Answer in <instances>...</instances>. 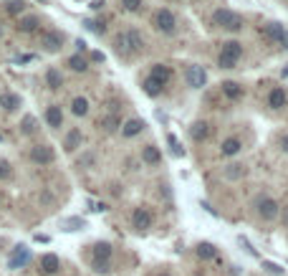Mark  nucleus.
Listing matches in <instances>:
<instances>
[{
    "label": "nucleus",
    "mask_w": 288,
    "mask_h": 276,
    "mask_svg": "<svg viewBox=\"0 0 288 276\" xmlns=\"http://www.w3.org/2000/svg\"><path fill=\"white\" fill-rule=\"evenodd\" d=\"M283 33H286V31L281 28V23H271V26H268V36H271L273 41H281L283 38Z\"/></svg>",
    "instance_id": "28"
},
{
    "label": "nucleus",
    "mask_w": 288,
    "mask_h": 276,
    "mask_svg": "<svg viewBox=\"0 0 288 276\" xmlns=\"http://www.w3.org/2000/svg\"><path fill=\"white\" fill-rule=\"evenodd\" d=\"M61 43H63V38H61V33H56V31H51V33H46V36H43V46H46V51H58V48H61Z\"/></svg>",
    "instance_id": "14"
},
{
    "label": "nucleus",
    "mask_w": 288,
    "mask_h": 276,
    "mask_svg": "<svg viewBox=\"0 0 288 276\" xmlns=\"http://www.w3.org/2000/svg\"><path fill=\"white\" fill-rule=\"evenodd\" d=\"M0 178H3V180L10 178V165H8L5 160H0Z\"/></svg>",
    "instance_id": "35"
},
{
    "label": "nucleus",
    "mask_w": 288,
    "mask_h": 276,
    "mask_svg": "<svg viewBox=\"0 0 288 276\" xmlns=\"http://www.w3.org/2000/svg\"><path fill=\"white\" fill-rule=\"evenodd\" d=\"M18 28H20L23 33H33V31H38V18H23Z\"/></svg>",
    "instance_id": "25"
},
{
    "label": "nucleus",
    "mask_w": 288,
    "mask_h": 276,
    "mask_svg": "<svg viewBox=\"0 0 288 276\" xmlns=\"http://www.w3.org/2000/svg\"><path fill=\"white\" fill-rule=\"evenodd\" d=\"M122 3L126 10H139L142 8V0H122Z\"/></svg>",
    "instance_id": "36"
},
{
    "label": "nucleus",
    "mask_w": 288,
    "mask_h": 276,
    "mask_svg": "<svg viewBox=\"0 0 288 276\" xmlns=\"http://www.w3.org/2000/svg\"><path fill=\"white\" fill-rule=\"evenodd\" d=\"M142 129H144V122H142V119H129V122L124 124L122 132H124V137H134V134H139Z\"/></svg>",
    "instance_id": "15"
},
{
    "label": "nucleus",
    "mask_w": 288,
    "mask_h": 276,
    "mask_svg": "<svg viewBox=\"0 0 288 276\" xmlns=\"http://www.w3.org/2000/svg\"><path fill=\"white\" fill-rule=\"evenodd\" d=\"M28 259H31L28 248H26V246H18V248L13 251V256H10V269H18V266H23Z\"/></svg>",
    "instance_id": "11"
},
{
    "label": "nucleus",
    "mask_w": 288,
    "mask_h": 276,
    "mask_svg": "<svg viewBox=\"0 0 288 276\" xmlns=\"http://www.w3.org/2000/svg\"><path fill=\"white\" fill-rule=\"evenodd\" d=\"M53 150L51 147H46V145H38V147H33L31 150V160L33 162H38V165H48V162H53Z\"/></svg>",
    "instance_id": "7"
},
{
    "label": "nucleus",
    "mask_w": 288,
    "mask_h": 276,
    "mask_svg": "<svg viewBox=\"0 0 288 276\" xmlns=\"http://www.w3.org/2000/svg\"><path fill=\"white\" fill-rule=\"evenodd\" d=\"M212 23L220 26V28H228V31H240L243 28V18L230 13V10H215L212 13Z\"/></svg>",
    "instance_id": "2"
},
{
    "label": "nucleus",
    "mask_w": 288,
    "mask_h": 276,
    "mask_svg": "<svg viewBox=\"0 0 288 276\" xmlns=\"http://www.w3.org/2000/svg\"><path fill=\"white\" fill-rule=\"evenodd\" d=\"M23 8H26V3H23V0H13V3H8V13H10V15L23 13Z\"/></svg>",
    "instance_id": "30"
},
{
    "label": "nucleus",
    "mask_w": 288,
    "mask_h": 276,
    "mask_svg": "<svg viewBox=\"0 0 288 276\" xmlns=\"http://www.w3.org/2000/svg\"><path fill=\"white\" fill-rule=\"evenodd\" d=\"M91 253H94V264H109V261H112V243L99 241Z\"/></svg>",
    "instance_id": "6"
},
{
    "label": "nucleus",
    "mask_w": 288,
    "mask_h": 276,
    "mask_svg": "<svg viewBox=\"0 0 288 276\" xmlns=\"http://www.w3.org/2000/svg\"><path fill=\"white\" fill-rule=\"evenodd\" d=\"M263 269L265 271H273V274H283V269L278 264H271V261H263Z\"/></svg>",
    "instance_id": "34"
},
{
    "label": "nucleus",
    "mask_w": 288,
    "mask_h": 276,
    "mask_svg": "<svg viewBox=\"0 0 288 276\" xmlns=\"http://www.w3.org/2000/svg\"><path fill=\"white\" fill-rule=\"evenodd\" d=\"M46 81H48V86L51 89H61V84H63V76L56 71V69H48V74H46Z\"/></svg>",
    "instance_id": "21"
},
{
    "label": "nucleus",
    "mask_w": 288,
    "mask_h": 276,
    "mask_svg": "<svg viewBox=\"0 0 288 276\" xmlns=\"http://www.w3.org/2000/svg\"><path fill=\"white\" fill-rule=\"evenodd\" d=\"M91 266H94V271H96V274H109V271H112V269H109V264H91Z\"/></svg>",
    "instance_id": "37"
},
{
    "label": "nucleus",
    "mask_w": 288,
    "mask_h": 276,
    "mask_svg": "<svg viewBox=\"0 0 288 276\" xmlns=\"http://www.w3.org/2000/svg\"><path fill=\"white\" fill-rule=\"evenodd\" d=\"M258 215H260L263 221H273V218L278 215V203H276L273 198H263V200L258 203Z\"/></svg>",
    "instance_id": "3"
},
{
    "label": "nucleus",
    "mask_w": 288,
    "mask_h": 276,
    "mask_svg": "<svg viewBox=\"0 0 288 276\" xmlns=\"http://www.w3.org/2000/svg\"><path fill=\"white\" fill-rule=\"evenodd\" d=\"M286 89H273L271 91V96H268V104L273 107V109H281V107H286Z\"/></svg>",
    "instance_id": "13"
},
{
    "label": "nucleus",
    "mask_w": 288,
    "mask_h": 276,
    "mask_svg": "<svg viewBox=\"0 0 288 276\" xmlns=\"http://www.w3.org/2000/svg\"><path fill=\"white\" fill-rule=\"evenodd\" d=\"M69 66H71L74 71H86V61H83L81 56H71V58H69Z\"/></svg>",
    "instance_id": "29"
},
{
    "label": "nucleus",
    "mask_w": 288,
    "mask_h": 276,
    "mask_svg": "<svg viewBox=\"0 0 288 276\" xmlns=\"http://www.w3.org/2000/svg\"><path fill=\"white\" fill-rule=\"evenodd\" d=\"M18 104H20V99H18L15 94H0V107H3V109L13 112V109H15Z\"/></svg>",
    "instance_id": "19"
},
{
    "label": "nucleus",
    "mask_w": 288,
    "mask_h": 276,
    "mask_svg": "<svg viewBox=\"0 0 288 276\" xmlns=\"http://www.w3.org/2000/svg\"><path fill=\"white\" fill-rule=\"evenodd\" d=\"M131 223H134L137 231H147V228H152V213L147 208H137L134 215H131Z\"/></svg>",
    "instance_id": "5"
},
{
    "label": "nucleus",
    "mask_w": 288,
    "mask_h": 276,
    "mask_svg": "<svg viewBox=\"0 0 288 276\" xmlns=\"http://www.w3.org/2000/svg\"><path fill=\"white\" fill-rule=\"evenodd\" d=\"M157 276H169V274H157Z\"/></svg>",
    "instance_id": "43"
},
{
    "label": "nucleus",
    "mask_w": 288,
    "mask_h": 276,
    "mask_svg": "<svg viewBox=\"0 0 288 276\" xmlns=\"http://www.w3.org/2000/svg\"><path fill=\"white\" fill-rule=\"evenodd\" d=\"M243 175V165H230L228 170H225V178L228 180H233V178H240Z\"/></svg>",
    "instance_id": "31"
},
{
    "label": "nucleus",
    "mask_w": 288,
    "mask_h": 276,
    "mask_svg": "<svg viewBox=\"0 0 288 276\" xmlns=\"http://www.w3.org/2000/svg\"><path fill=\"white\" fill-rule=\"evenodd\" d=\"M281 43H283V46L288 48V33H283V38H281Z\"/></svg>",
    "instance_id": "41"
},
{
    "label": "nucleus",
    "mask_w": 288,
    "mask_h": 276,
    "mask_svg": "<svg viewBox=\"0 0 288 276\" xmlns=\"http://www.w3.org/2000/svg\"><path fill=\"white\" fill-rule=\"evenodd\" d=\"M117 48H119L122 53L126 51V48H129V46H126V38H124V33H122V36H117Z\"/></svg>",
    "instance_id": "39"
},
{
    "label": "nucleus",
    "mask_w": 288,
    "mask_h": 276,
    "mask_svg": "<svg viewBox=\"0 0 288 276\" xmlns=\"http://www.w3.org/2000/svg\"><path fill=\"white\" fill-rule=\"evenodd\" d=\"M169 76H172V69H169V66H165V64H157V66H152V74H149V79L160 81V84L165 86L167 81H169Z\"/></svg>",
    "instance_id": "9"
},
{
    "label": "nucleus",
    "mask_w": 288,
    "mask_h": 276,
    "mask_svg": "<svg viewBox=\"0 0 288 276\" xmlns=\"http://www.w3.org/2000/svg\"><path fill=\"white\" fill-rule=\"evenodd\" d=\"M79 145H81V132H79V129H71V134L66 137V150L71 152V150H76Z\"/></svg>",
    "instance_id": "24"
},
{
    "label": "nucleus",
    "mask_w": 288,
    "mask_h": 276,
    "mask_svg": "<svg viewBox=\"0 0 288 276\" xmlns=\"http://www.w3.org/2000/svg\"><path fill=\"white\" fill-rule=\"evenodd\" d=\"M23 132H26V134L36 132V119H33V117H26V119H23Z\"/></svg>",
    "instance_id": "32"
},
{
    "label": "nucleus",
    "mask_w": 288,
    "mask_h": 276,
    "mask_svg": "<svg viewBox=\"0 0 288 276\" xmlns=\"http://www.w3.org/2000/svg\"><path fill=\"white\" fill-rule=\"evenodd\" d=\"M223 91H225V96H230V99H240V96H243V89H240V84H235V81H225V84H223Z\"/></svg>",
    "instance_id": "17"
},
{
    "label": "nucleus",
    "mask_w": 288,
    "mask_h": 276,
    "mask_svg": "<svg viewBox=\"0 0 288 276\" xmlns=\"http://www.w3.org/2000/svg\"><path fill=\"white\" fill-rule=\"evenodd\" d=\"M58 266H61V261H58V256H53V253H46L41 259L43 274H58Z\"/></svg>",
    "instance_id": "10"
},
{
    "label": "nucleus",
    "mask_w": 288,
    "mask_h": 276,
    "mask_svg": "<svg viewBox=\"0 0 288 276\" xmlns=\"http://www.w3.org/2000/svg\"><path fill=\"white\" fill-rule=\"evenodd\" d=\"M240 150V142L238 140H225L223 142V155H235Z\"/></svg>",
    "instance_id": "27"
},
{
    "label": "nucleus",
    "mask_w": 288,
    "mask_h": 276,
    "mask_svg": "<svg viewBox=\"0 0 288 276\" xmlns=\"http://www.w3.org/2000/svg\"><path fill=\"white\" fill-rule=\"evenodd\" d=\"M187 81H190V86H195V89L205 86V81H207L205 69H203V66H190V69H187Z\"/></svg>",
    "instance_id": "8"
},
{
    "label": "nucleus",
    "mask_w": 288,
    "mask_h": 276,
    "mask_svg": "<svg viewBox=\"0 0 288 276\" xmlns=\"http://www.w3.org/2000/svg\"><path fill=\"white\" fill-rule=\"evenodd\" d=\"M124 38H126V46H129V48H134V51H139V48L144 46V41H142V36H139V31H126V33H124Z\"/></svg>",
    "instance_id": "18"
},
{
    "label": "nucleus",
    "mask_w": 288,
    "mask_h": 276,
    "mask_svg": "<svg viewBox=\"0 0 288 276\" xmlns=\"http://www.w3.org/2000/svg\"><path fill=\"white\" fill-rule=\"evenodd\" d=\"M46 122H48L51 127H61V122H63L61 109H58V107H48V109H46Z\"/></svg>",
    "instance_id": "16"
},
{
    "label": "nucleus",
    "mask_w": 288,
    "mask_h": 276,
    "mask_svg": "<svg viewBox=\"0 0 288 276\" xmlns=\"http://www.w3.org/2000/svg\"><path fill=\"white\" fill-rule=\"evenodd\" d=\"M160 160H162V155H160V150H157L154 145L144 147V162H149V165H157Z\"/></svg>",
    "instance_id": "22"
},
{
    "label": "nucleus",
    "mask_w": 288,
    "mask_h": 276,
    "mask_svg": "<svg viewBox=\"0 0 288 276\" xmlns=\"http://www.w3.org/2000/svg\"><path fill=\"white\" fill-rule=\"evenodd\" d=\"M283 223L288 226V208H286V213H283Z\"/></svg>",
    "instance_id": "42"
},
{
    "label": "nucleus",
    "mask_w": 288,
    "mask_h": 276,
    "mask_svg": "<svg viewBox=\"0 0 288 276\" xmlns=\"http://www.w3.org/2000/svg\"><path fill=\"white\" fill-rule=\"evenodd\" d=\"M281 145H283V150L288 152V134H286V137H281Z\"/></svg>",
    "instance_id": "40"
},
{
    "label": "nucleus",
    "mask_w": 288,
    "mask_h": 276,
    "mask_svg": "<svg viewBox=\"0 0 288 276\" xmlns=\"http://www.w3.org/2000/svg\"><path fill=\"white\" fill-rule=\"evenodd\" d=\"M207 134H210V124H207V122H195V124L190 127V137L197 140V142L207 140Z\"/></svg>",
    "instance_id": "12"
},
{
    "label": "nucleus",
    "mask_w": 288,
    "mask_h": 276,
    "mask_svg": "<svg viewBox=\"0 0 288 276\" xmlns=\"http://www.w3.org/2000/svg\"><path fill=\"white\" fill-rule=\"evenodd\" d=\"M71 109H74V114H76V117H83V114L88 112V102H86L83 96H76V99H74V104H71Z\"/></svg>",
    "instance_id": "23"
},
{
    "label": "nucleus",
    "mask_w": 288,
    "mask_h": 276,
    "mask_svg": "<svg viewBox=\"0 0 288 276\" xmlns=\"http://www.w3.org/2000/svg\"><path fill=\"white\" fill-rule=\"evenodd\" d=\"M154 26L162 31V33H172L174 31V15L169 13V10H157V15H154Z\"/></svg>",
    "instance_id": "4"
},
{
    "label": "nucleus",
    "mask_w": 288,
    "mask_h": 276,
    "mask_svg": "<svg viewBox=\"0 0 288 276\" xmlns=\"http://www.w3.org/2000/svg\"><path fill=\"white\" fill-rule=\"evenodd\" d=\"M215 253H217V248L212 243H197V256L200 259H215Z\"/></svg>",
    "instance_id": "20"
},
{
    "label": "nucleus",
    "mask_w": 288,
    "mask_h": 276,
    "mask_svg": "<svg viewBox=\"0 0 288 276\" xmlns=\"http://www.w3.org/2000/svg\"><path fill=\"white\" fill-rule=\"evenodd\" d=\"M66 226H69L66 231H76V228L81 226V221H79V218H71V221H66Z\"/></svg>",
    "instance_id": "38"
},
{
    "label": "nucleus",
    "mask_w": 288,
    "mask_h": 276,
    "mask_svg": "<svg viewBox=\"0 0 288 276\" xmlns=\"http://www.w3.org/2000/svg\"><path fill=\"white\" fill-rule=\"evenodd\" d=\"M86 28H88V31H94V33H104V23H101V21H88V23H86Z\"/></svg>",
    "instance_id": "33"
},
{
    "label": "nucleus",
    "mask_w": 288,
    "mask_h": 276,
    "mask_svg": "<svg viewBox=\"0 0 288 276\" xmlns=\"http://www.w3.org/2000/svg\"><path fill=\"white\" fill-rule=\"evenodd\" d=\"M144 91H147L149 96H157V94L162 91V84H160V81H154V79H147L144 81Z\"/></svg>",
    "instance_id": "26"
},
{
    "label": "nucleus",
    "mask_w": 288,
    "mask_h": 276,
    "mask_svg": "<svg viewBox=\"0 0 288 276\" xmlns=\"http://www.w3.org/2000/svg\"><path fill=\"white\" fill-rule=\"evenodd\" d=\"M240 53H243V46H240L238 41H228V43H223V51H220V58H217L220 69H233V66L238 64Z\"/></svg>",
    "instance_id": "1"
}]
</instances>
